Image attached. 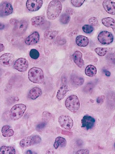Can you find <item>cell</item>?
<instances>
[{"label": "cell", "mask_w": 115, "mask_h": 154, "mask_svg": "<svg viewBox=\"0 0 115 154\" xmlns=\"http://www.w3.org/2000/svg\"><path fill=\"white\" fill-rule=\"evenodd\" d=\"M71 83L75 86H82L84 82V79L81 76L73 74L70 77Z\"/></svg>", "instance_id": "cell-17"}, {"label": "cell", "mask_w": 115, "mask_h": 154, "mask_svg": "<svg viewBox=\"0 0 115 154\" xmlns=\"http://www.w3.org/2000/svg\"><path fill=\"white\" fill-rule=\"evenodd\" d=\"M42 94V91L40 88L35 87L31 89L28 94L30 99L34 100L37 99Z\"/></svg>", "instance_id": "cell-18"}, {"label": "cell", "mask_w": 115, "mask_h": 154, "mask_svg": "<svg viewBox=\"0 0 115 154\" xmlns=\"http://www.w3.org/2000/svg\"><path fill=\"white\" fill-rule=\"evenodd\" d=\"M105 75L107 76V77H110V76L111 75V72L108 71H106Z\"/></svg>", "instance_id": "cell-43"}, {"label": "cell", "mask_w": 115, "mask_h": 154, "mask_svg": "<svg viewBox=\"0 0 115 154\" xmlns=\"http://www.w3.org/2000/svg\"><path fill=\"white\" fill-rule=\"evenodd\" d=\"M96 120L93 117L89 116H85L81 120L82 127L87 130L92 129L95 125Z\"/></svg>", "instance_id": "cell-12"}, {"label": "cell", "mask_w": 115, "mask_h": 154, "mask_svg": "<svg viewBox=\"0 0 115 154\" xmlns=\"http://www.w3.org/2000/svg\"><path fill=\"white\" fill-rule=\"evenodd\" d=\"M40 36L37 32H34L25 39V43L28 45H36L39 41Z\"/></svg>", "instance_id": "cell-13"}, {"label": "cell", "mask_w": 115, "mask_h": 154, "mask_svg": "<svg viewBox=\"0 0 115 154\" xmlns=\"http://www.w3.org/2000/svg\"><path fill=\"white\" fill-rule=\"evenodd\" d=\"M75 41L77 45L80 47H86L89 43V38L84 35L77 36Z\"/></svg>", "instance_id": "cell-21"}, {"label": "cell", "mask_w": 115, "mask_h": 154, "mask_svg": "<svg viewBox=\"0 0 115 154\" xmlns=\"http://www.w3.org/2000/svg\"><path fill=\"white\" fill-rule=\"evenodd\" d=\"M84 0H72L71 1V3L73 6L76 7H80L82 6L85 2Z\"/></svg>", "instance_id": "cell-32"}, {"label": "cell", "mask_w": 115, "mask_h": 154, "mask_svg": "<svg viewBox=\"0 0 115 154\" xmlns=\"http://www.w3.org/2000/svg\"><path fill=\"white\" fill-rule=\"evenodd\" d=\"M15 60V56L13 54L6 53L0 57V64L2 66L8 68L12 66Z\"/></svg>", "instance_id": "cell-8"}, {"label": "cell", "mask_w": 115, "mask_h": 154, "mask_svg": "<svg viewBox=\"0 0 115 154\" xmlns=\"http://www.w3.org/2000/svg\"><path fill=\"white\" fill-rule=\"evenodd\" d=\"M83 31L86 33H92L94 30L93 26L89 24H86L83 26L82 27Z\"/></svg>", "instance_id": "cell-31"}, {"label": "cell", "mask_w": 115, "mask_h": 154, "mask_svg": "<svg viewBox=\"0 0 115 154\" xmlns=\"http://www.w3.org/2000/svg\"><path fill=\"white\" fill-rule=\"evenodd\" d=\"M18 22H19V20L17 19H16V18H12V19H10V24L14 26H15L17 24Z\"/></svg>", "instance_id": "cell-37"}, {"label": "cell", "mask_w": 115, "mask_h": 154, "mask_svg": "<svg viewBox=\"0 0 115 154\" xmlns=\"http://www.w3.org/2000/svg\"><path fill=\"white\" fill-rule=\"evenodd\" d=\"M1 69H0V76H1Z\"/></svg>", "instance_id": "cell-45"}, {"label": "cell", "mask_w": 115, "mask_h": 154, "mask_svg": "<svg viewBox=\"0 0 115 154\" xmlns=\"http://www.w3.org/2000/svg\"><path fill=\"white\" fill-rule=\"evenodd\" d=\"M2 136L5 137H12L15 133L13 130L9 125H5L2 127Z\"/></svg>", "instance_id": "cell-24"}, {"label": "cell", "mask_w": 115, "mask_h": 154, "mask_svg": "<svg viewBox=\"0 0 115 154\" xmlns=\"http://www.w3.org/2000/svg\"><path fill=\"white\" fill-rule=\"evenodd\" d=\"M90 153V151L87 149H81L77 151L76 154H84Z\"/></svg>", "instance_id": "cell-38"}, {"label": "cell", "mask_w": 115, "mask_h": 154, "mask_svg": "<svg viewBox=\"0 0 115 154\" xmlns=\"http://www.w3.org/2000/svg\"><path fill=\"white\" fill-rule=\"evenodd\" d=\"M65 106L67 109L71 112L75 113L78 112L80 108L79 99L75 95H71L66 99Z\"/></svg>", "instance_id": "cell-4"}, {"label": "cell", "mask_w": 115, "mask_h": 154, "mask_svg": "<svg viewBox=\"0 0 115 154\" xmlns=\"http://www.w3.org/2000/svg\"><path fill=\"white\" fill-rule=\"evenodd\" d=\"M16 151L11 146H2L0 148V154H15Z\"/></svg>", "instance_id": "cell-26"}, {"label": "cell", "mask_w": 115, "mask_h": 154, "mask_svg": "<svg viewBox=\"0 0 115 154\" xmlns=\"http://www.w3.org/2000/svg\"><path fill=\"white\" fill-rule=\"evenodd\" d=\"M5 47L3 44L0 43V53L4 51Z\"/></svg>", "instance_id": "cell-41"}, {"label": "cell", "mask_w": 115, "mask_h": 154, "mask_svg": "<svg viewBox=\"0 0 115 154\" xmlns=\"http://www.w3.org/2000/svg\"><path fill=\"white\" fill-rule=\"evenodd\" d=\"M102 23L107 28H112L115 33V20L113 18L108 17L103 18L102 20Z\"/></svg>", "instance_id": "cell-22"}, {"label": "cell", "mask_w": 115, "mask_h": 154, "mask_svg": "<svg viewBox=\"0 0 115 154\" xmlns=\"http://www.w3.org/2000/svg\"><path fill=\"white\" fill-rule=\"evenodd\" d=\"M61 133L64 135L68 136H72L73 135V133L72 132L66 131L65 130H62Z\"/></svg>", "instance_id": "cell-39"}, {"label": "cell", "mask_w": 115, "mask_h": 154, "mask_svg": "<svg viewBox=\"0 0 115 154\" xmlns=\"http://www.w3.org/2000/svg\"><path fill=\"white\" fill-rule=\"evenodd\" d=\"M73 9L70 8H67L66 10V14H68V15H72L73 13Z\"/></svg>", "instance_id": "cell-40"}, {"label": "cell", "mask_w": 115, "mask_h": 154, "mask_svg": "<svg viewBox=\"0 0 115 154\" xmlns=\"http://www.w3.org/2000/svg\"><path fill=\"white\" fill-rule=\"evenodd\" d=\"M89 23L90 24V25L96 26L99 24V20L96 17H91L89 19Z\"/></svg>", "instance_id": "cell-34"}, {"label": "cell", "mask_w": 115, "mask_h": 154, "mask_svg": "<svg viewBox=\"0 0 115 154\" xmlns=\"http://www.w3.org/2000/svg\"><path fill=\"white\" fill-rule=\"evenodd\" d=\"M58 121L60 126L66 130H71L73 126V120L69 116L66 115L60 116Z\"/></svg>", "instance_id": "cell-9"}, {"label": "cell", "mask_w": 115, "mask_h": 154, "mask_svg": "<svg viewBox=\"0 0 115 154\" xmlns=\"http://www.w3.org/2000/svg\"><path fill=\"white\" fill-rule=\"evenodd\" d=\"M26 109L27 107L25 104L19 103L15 105L10 110V118L13 120L19 119L24 116Z\"/></svg>", "instance_id": "cell-3"}, {"label": "cell", "mask_w": 115, "mask_h": 154, "mask_svg": "<svg viewBox=\"0 0 115 154\" xmlns=\"http://www.w3.org/2000/svg\"><path fill=\"white\" fill-rule=\"evenodd\" d=\"M14 68L20 72H25L29 68V62L24 58H20L15 62Z\"/></svg>", "instance_id": "cell-10"}, {"label": "cell", "mask_w": 115, "mask_h": 154, "mask_svg": "<svg viewBox=\"0 0 115 154\" xmlns=\"http://www.w3.org/2000/svg\"><path fill=\"white\" fill-rule=\"evenodd\" d=\"M46 123L45 122H41L40 123L37 124L36 129L37 130L39 131H41L45 128V127L46 126Z\"/></svg>", "instance_id": "cell-35"}, {"label": "cell", "mask_w": 115, "mask_h": 154, "mask_svg": "<svg viewBox=\"0 0 115 154\" xmlns=\"http://www.w3.org/2000/svg\"><path fill=\"white\" fill-rule=\"evenodd\" d=\"M62 5L60 1L53 0L49 3L48 6L46 15L48 19L54 20L59 16L61 12Z\"/></svg>", "instance_id": "cell-1"}, {"label": "cell", "mask_w": 115, "mask_h": 154, "mask_svg": "<svg viewBox=\"0 0 115 154\" xmlns=\"http://www.w3.org/2000/svg\"><path fill=\"white\" fill-rule=\"evenodd\" d=\"M5 25L3 23H0V30H2L5 28Z\"/></svg>", "instance_id": "cell-42"}, {"label": "cell", "mask_w": 115, "mask_h": 154, "mask_svg": "<svg viewBox=\"0 0 115 154\" xmlns=\"http://www.w3.org/2000/svg\"><path fill=\"white\" fill-rule=\"evenodd\" d=\"M0 110H1V108H0Z\"/></svg>", "instance_id": "cell-46"}, {"label": "cell", "mask_w": 115, "mask_h": 154, "mask_svg": "<svg viewBox=\"0 0 115 154\" xmlns=\"http://www.w3.org/2000/svg\"><path fill=\"white\" fill-rule=\"evenodd\" d=\"M69 90V88L68 86L66 85H63L58 91L56 95L57 98L59 100H62L64 99Z\"/></svg>", "instance_id": "cell-20"}, {"label": "cell", "mask_w": 115, "mask_h": 154, "mask_svg": "<svg viewBox=\"0 0 115 154\" xmlns=\"http://www.w3.org/2000/svg\"><path fill=\"white\" fill-rule=\"evenodd\" d=\"M29 56L31 59L36 60L40 57V53L37 50L32 49L29 52Z\"/></svg>", "instance_id": "cell-30"}, {"label": "cell", "mask_w": 115, "mask_h": 154, "mask_svg": "<svg viewBox=\"0 0 115 154\" xmlns=\"http://www.w3.org/2000/svg\"><path fill=\"white\" fill-rule=\"evenodd\" d=\"M70 15L67 14H64L60 16L59 21L62 24H67L70 21Z\"/></svg>", "instance_id": "cell-28"}, {"label": "cell", "mask_w": 115, "mask_h": 154, "mask_svg": "<svg viewBox=\"0 0 115 154\" xmlns=\"http://www.w3.org/2000/svg\"><path fill=\"white\" fill-rule=\"evenodd\" d=\"M58 33L59 32L58 31L47 30L45 32L44 36L45 38L52 40L55 38Z\"/></svg>", "instance_id": "cell-27"}, {"label": "cell", "mask_w": 115, "mask_h": 154, "mask_svg": "<svg viewBox=\"0 0 115 154\" xmlns=\"http://www.w3.org/2000/svg\"><path fill=\"white\" fill-rule=\"evenodd\" d=\"M67 141L65 138L59 137L55 138L54 145V148L58 149L60 147H64L66 145Z\"/></svg>", "instance_id": "cell-23"}, {"label": "cell", "mask_w": 115, "mask_h": 154, "mask_svg": "<svg viewBox=\"0 0 115 154\" xmlns=\"http://www.w3.org/2000/svg\"><path fill=\"white\" fill-rule=\"evenodd\" d=\"M73 60L79 68H82L84 66V61L83 59V55L81 51H76L73 55Z\"/></svg>", "instance_id": "cell-14"}, {"label": "cell", "mask_w": 115, "mask_h": 154, "mask_svg": "<svg viewBox=\"0 0 115 154\" xmlns=\"http://www.w3.org/2000/svg\"><path fill=\"white\" fill-rule=\"evenodd\" d=\"M28 78L30 81L36 84H41L44 81V75L41 69L33 67L28 72Z\"/></svg>", "instance_id": "cell-2"}, {"label": "cell", "mask_w": 115, "mask_h": 154, "mask_svg": "<svg viewBox=\"0 0 115 154\" xmlns=\"http://www.w3.org/2000/svg\"><path fill=\"white\" fill-rule=\"evenodd\" d=\"M41 141V138L40 136L33 134L22 139L20 142V145L22 148H26L39 144Z\"/></svg>", "instance_id": "cell-5"}, {"label": "cell", "mask_w": 115, "mask_h": 154, "mask_svg": "<svg viewBox=\"0 0 115 154\" xmlns=\"http://www.w3.org/2000/svg\"><path fill=\"white\" fill-rule=\"evenodd\" d=\"M26 154H33L32 153V152L31 151H30V150H28V151H27Z\"/></svg>", "instance_id": "cell-44"}, {"label": "cell", "mask_w": 115, "mask_h": 154, "mask_svg": "<svg viewBox=\"0 0 115 154\" xmlns=\"http://www.w3.org/2000/svg\"><path fill=\"white\" fill-rule=\"evenodd\" d=\"M13 9L12 5L7 1L0 2V17H5L12 14Z\"/></svg>", "instance_id": "cell-6"}, {"label": "cell", "mask_w": 115, "mask_h": 154, "mask_svg": "<svg viewBox=\"0 0 115 154\" xmlns=\"http://www.w3.org/2000/svg\"><path fill=\"white\" fill-rule=\"evenodd\" d=\"M98 40L102 45H109L113 42V35L111 32L107 31H102L98 35Z\"/></svg>", "instance_id": "cell-7"}, {"label": "cell", "mask_w": 115, "mask_h": 154, "mask_svg": "<svg viewBox=\"0 0 115 154\" xmlns=\"http://www.w3.org/2000/svg\"><path fill=\"white\" fill-rule=\"evenodd\" d=\"M94 88V85L93 83H88L85 86L84 88V91L85 92L87 93H90L93 91V89Z\"/></svg>", "instance_id": "cell-33"}, {"label": "cell", "mask_w": 115, "mask_h": 154, "mask_svg": "<svg viewBox=\"0 0 115 154\" xmlns=\"http://www.w3.org/2000/svg\"><path fill=\"white\" fill-rule=\"evenodd\" d=\"M102 4L103 8L107 13L111 15H115V4L114 1L105 0L103 1Z\"/></svg>", "instance_id": "cell-16"}, {"label": "cell", "mask_w": 115, "mask_h": 154, "mask_svg": "<svg viewBox=\"0 0 115 154\" xmlns=\"http://www.w3.org/2000/svg\"><path fill=\"white\" fill-rule=\"evenodd\" d=\"M45 22V18L43 15L34 17L31 20L32 25L36 27H40L43 25Z\"/></svg>", "instance_id": "cell-19"}, {"label": "cell", "mask_w": 115, "mask_h": 154, "mask_svg": "<svg viewBox=\"0 0 115 154\" xmlns=\"http://www.w3.org/2000/svg\"><path fill=\"white\" fill-rule=\"evenodd\" d=\"M43 4L42 0H28L26 3V6L29 11L34 12L40 10L42 7Z\"/></svg>", "instance_id": "cell-11"}, {"label": "cell", "mask_w": 115, "mask_h": 154, "mask_svg": "<svg viewBox=\"0 0 115 154\" xmlns=\"http://www.w3.org/2000/svg\"><path fill=\"white\" fill-rule=\"evenodd\" d=\"M105 99V97L104 95L99 96L96 99L97 103L99 104H102L104 102Z\"/></svg>", "instance_id": "cell-36"}, {"label": "cell", "mask_w": 115, "mask_h": 154, "mask_svg": "<svg viewBox=\"0 0 115 154\" xmlns=\"http://www.w3.org/2000/svg\"><path fill=\"white\" fill-rule=\"evenodd\" d=\"M97 70L96 67L92 65H89L85 69V73L87 76L93 77L96 74Z\"/></svg>", "instance_id": "cell-25"}, {"label": "cell", "mask_w": 115, "mask_h": 154, "mask_svg": "<svg viewBox=\"0 0 115 154\" xmlns=\"http://www.w3.org/2000/svg\"><path fill=\"white\" fill-rule=\"evenodd\" d=\"M95 51L100 56H104L107 54L108 49L106 48H97L95 49Z\"/></svg>", "instance_id": "cell-29"}, {"label": "cell", "mask_w": 115, "mask_h": 154, "mask_svg": "<svg viewBox=\"0 0 115 154\" xmlns=\"http://www.w3.org/2000/svg\"><path fill=\"white\" fill-rule=\"evenodd\" d=\"M28 25V20L24 19L19 20L17 24L15 26V30L18 33H23L26 30Z\"/></svg>", "instance_id": "cell-15"}]
</instances>
